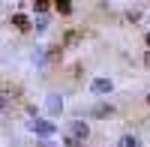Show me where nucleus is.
I'll list each match as a JSON object with an SVG mask.
<instances>
[{
    "label": "nucleus",
    "mask_w": 150,
    "mask_h": 147,
    "mask_svg": "<svg viewBox=\"0 0 150 147\" xmlns=\"http://www.w3.org/2000/svg\"><path fill=\"white\" fill-rule=\"evenodd\" d=\"M27 126H30V132H36L39 138H51L54 132H57V126L51 123V120H45V117H33Z\"/></svg>",
    "instance_id": "1"
},
{
    "label": "nucleus",
    "mask_w": 150,
    "mask_h": 147,
    "mask_svg": "<svg viewBox=\"0 0 150 147\" xmlns=\"http://www.w3.org/2000/svg\"><path fill=\"white\" fill-rule=\"evenodd\" d=\"M66 138H75V141H87V138H90V126H87L84 123V120H72V123L66 126Z\"/></svg>",
    "instance_id": "2"
},
{
    "label": "nucleus",
    "mask_w": 150,
    "mask_h": 147,
    "mask_svg": "<svg viewBox=\"0 0 150 147\" xmlns=\"http://www.w3.org/2000/svg\"><path fill=\"white\" fill-rule=\"evenodd\" d=\"M90 117H96V120H108V117H114V105H111V102H96V105L90 108Z\"/></svg>",
    "instance_id": "3"
},
{
    "label": "nucleus",
    "mask_w": 150,
    "mask_h": 147,
    "mask_svg": "<svg viewBox=\"0 0 150 147\" xmlns=\"http://www.w3.org/2000/svg\"><path fill=\"white\" fill-rule=\"evenodd\" d=\"M111 90H114V81H111V78H96L90 84V93H96V96H108Z\"/></svg>",
    "instance_id": "4"
},
{
    "label": "nucleus",
    "mask_w": 150,
    "mask_h": 147,
    "mask_svg": "<svg viewBox=\"0 0 150 147\" xmlns=\"http://www.w3.org/2000/svg\"><path fill=\"white\" fill-rule=\"evenodd\" d=\"M9 21H12V27H15V30H21V33H30V30H33V21L24 15V12H15V15H12Z\"/></svg>",
    "instance_id": "5"
},
{
    "label": "nucleus",
    "mask_w": 150,
    "mask_h": 147,
    "mask_svg": "<svg viewBox=\"0 0 150 147\" xmlns=\"http://www.w3.org/2000/svg\"><path fill=\"white\" fill-rule=\"evenodd\" d=\"M60 57H63V45H51L45 51V66H54V63H60Z\"/></svg>",
    "instance_id": "6"
},
{
    "label": "nucleus",
    "mask_w": 150,
    "mask_h": 147,
    "mask_svg": "<svg viewBox=\"0 0 150 147\" xmlns=\"http://www.w3.org/2000/svg\"><path fill=\"white\" fill-rule=\"evenodd\" d=\"M45 105H48V111H51V114H60V111H63V96L51 93V96L45 99Z\"/></svg>",
    "instance_id": "7"
},
{
    "label": "nucleus",
    "mask_w": 150,
    "mask_h": 147,
    "mask_svg": "<svg viewBox=\"0 0 150 147\" xmlns=\"http://www.w3.org/2000/svg\"><path fill=\"white\" fill-rule=\"evenodd\" d=\"M81 42V30H66V36H63V48L66 45H78Z\"/></svg>",
    "instance_id": "8"
},
{
    "label": "nucleus",
    "mask_w": 150,
    "mask_h": 147,
    "mask_svg": "<svg viewBox=\"0 0 150 147\" xmlns=\"http://www.w3.org/2000/svg\"><path fill=\"white\" fill-rule=\"evenodd\" d=\"M117 147H141V141L135 138V135H123V138L117 141Z\"/></svg>",
    "instance_id": "9"
},
{
    "label": "nucleus",
    "mask_w": 150,
    "mask_h": 147,
    "mask_svg": "<svg viewBox=\"0 0 150 147\" xmlns=\"http://www.w3.org/2000/svg\"><path fill=\"white\" fill-rule=\"evenodd\" d=\"M54 9L60 12V15H72V3H69V0H57Z\"/></svg>",
    "instance_id": "10"
},
{
    "label": "nucleus",
    "mask_w": 150,
    "mask_h": 147,
    "mask_svg": "<svg viewBox=\"0 0 150 147\" xmlns=\"http://www.w3.org/2000/svg\"><path fill=\"white\" fill-rule=\"evenodd\" d=\"M48 9H51V3H48V0H36V3H33V12H36V15H45Z\"/></svg>",
    "instance_id": "11"
},
{
    "label": "nucleus",
    "mask_w": 150,
    "mask_h": 147,
    "mask_svg": "<svg viewBox=\"0 0 150 147\" xmlns=\"http://www.w3.org/2000/svg\"><path fill=\"white\" fill-rule=\"evenodd\" d=\"M45 27H48V18H45V15H36V21H33V30H36V33H42Z\"/></svg>",
    "instance_id": "12"
},
{
    "label": "nucleus",
    "mask_w": 150,
    "mask_h": 147,
    "mask_svg": "<svg viewBox=\"0 0 150 147\" xmlns=\"http://www.w3.org/2000/svg\"><path fill=\"white\" fill-rule=\"evenodd\" d=\"M126 21H129V24H138V21H141V9H129V12H126Z\"/></svg>",
    "instance_id": "13"
},
{
    "label": "nucleus",
    "mask_w": 150,
    "mask_h": 147,
    "mask_svg": "<svg viewBox=\"0 0 150 147\" xmlns=\"http://www.w3.org/2000/svg\"><path fill=\"white\" fill-rule=\"evenodd\" d=\"M72 75H75V78H81V75H84V66H81V63H75V66H72Z\"/></svg>",
    "instance_id": "14"
},
{
    "label": "nucleus",
    "mask_w": 150,
    "mask_h": 147,
    "mask_svg": "<svg viewBox=\"0 0 150 147\" xmlns=\"http://www.w3.org/2000/svg\"><path fill=\"white\" fill-rule=\"evenodd\" d=\"M63 147H84V144H81V141H75V138H66Z\"/></svg>",
    "instance_id": "15"
},
{
    "label": "nucleus",
    "mask_w": 150,
    "mask_h": 147,
    "mask_svg": "<svg viewBox=\"0 0 150 147\" xmlns=\"http://www.w3.org/2000/svg\"><path fill=\"white\" fill-rule=\"evenodd\" d=\"M6 105H9V99H6V93H0V114L6 111Z\"/></svg>",
    "instance_id": "16"
},
{
    "label": "nucleus",
    "mask_w": 150,
    "mask_h": 147,
    "mask_svg": "<svg viewBox=\"0 0 150 147\" xmlns=\"http://www.w3.org/2000/svg\"><path fill=\"white\" fill-rule=\"evenodd\" d=\"M36 147H54L51 141H39V144H36Z\"/></svg>",
    "instance_id": "17"
},
{
    "label": "nucleus",
    "mask_w": 150,
    "mask_h": 147,
    "mask_svg": "<svg viewBox=\"0 0 150 147\" xmlns=\"http://www.w3.org/2000/svg\"><path fill=\"white\" fill-rule=\"evenodd\" d=\"M144 66H147V69H150V51H147V54H144Z\"/></svg>",
    "instance_id": "18"
},
{
    "label": "nucleus",
    "mask_w": 150,
    "mask_h": 147,
    "mask_svg": "<svg viewBox=\"0 0 150 147\" xmlns=\"http://www.w3.org/2000/svg\"><path fill=\"white\" fill-rule=\"evenodd\" d=\"M144 42H147V51H150V30H147V36H144Z\"/></svg>",
    "instance_id": "19"
},
{
    "label": "nucleus",
    "mask_w": 150,
    "mask_h": 147,
    "mask_svg": "<svg viewBox=\"0 0 150 147\" xmlns=\"http://www.w3.org/2000/svg\"><path fill=\"white\" fill-rule=\"evenodd\" d=\"M147 105H150V93H147Z\"/></svg>",
    "instance_id": "20"
}]
</instances>
